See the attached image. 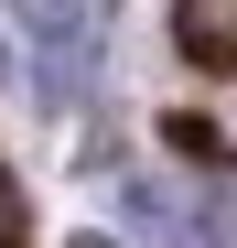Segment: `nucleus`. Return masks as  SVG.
<instances>
[{
	"label": "nucleus",
	"instance_id": "f257e3e1",
	"mask_svg": "<svg viewBox=\"0 0 237 248\" xmlns=\"http://www.w3.org/2000/svg\"><path fill=\"white\" fill-rule=\"evenodd\" d=\"M173 44L194 65H237V0H173Z\"/></svg>",
	"mask_w": 237,
	"mask_h": 248
},
{
	"label": "nucleus",
	"instance_id": "7ed1b4c3",
	"mask_svg": "<svg viewBox=\"0 0 237 248\" xmlns=\"http://www.w3.org/2000/svg\"><path fill=\"white\" fill-rule=\"evenodd\" d=\"M11 227H22V194H11V173H0V248H11Z\"/></svg>",
	"mask_w": 237,
	"mask_h": 248
},
{
	"label": "nucleus",
	"instance_id": "f03ea898",
	"mask_svg": "<svg viewBox=\"0 0 237 248\" xmlns=\"http://www.w3.org/2000/svg\"><path fill=\"white\" fill-rule=\"evenodd\" d=\"M140 205H151V216H173L162 194H140ZM173 227H183V248H237V205H226V194H194Z\"/></svg>",
	"mask_w": 237,
	"mask_h": 248
}]
</instances>
